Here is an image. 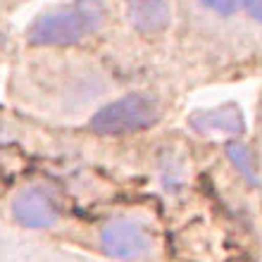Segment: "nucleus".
I'll list each match as a JSON object with an SVG mask.
<instances>
[{"label":"nucleus","mask_w":262,"mask_h":262,"mask_svg":"<svg viewBox=\"0 0 262 262\" xmlns=\"http://www.w3.org/2000/svg\"><path fill=\"white\" fill-rule=\"evenodd\" d=\"M203 7H207V10H212V12L217 14H234L236 10H238V3L241 0H198Z\"/></svg>","instance_id":"nucleus-8"},{"label":"nucleus","mask_w":262,"mask_h":262,"mask_svg":"<svg viewBox=\"0 0 262 262\" xmlns=\"http://www.w3.org/2000/svg\"><path fill=\"white\" fill-rule=\"evenodd\" d=\"M100 243L107 255L117 260H136L150 250V236L138 222L131 220H112L103 227Z\"/></svg>","instance_id":"nucleus-3"},{"label":"nucleus","mask_w":262,"mask_h":262,"mask_svg":"<svg viewBox=\"0 0 262 262\" xmlns=\"http://www.w3.org/2000/svg\"><path fill=\"white\" fill-rule=\"evenodd\" d=\"M12 214L21 227L48 229L57 220V207L46 191H41V188H24V191L14 195Z\"/></svg>","instance_id":"nucleus-4"},{"label":"nucleus","mask_w":262,"mask_h":262,"mask_svg":"<svg viewBox=\"0 0 262 262\" xmlns=\"http://www.w3.org/2000/svg\"><path fill=\"white\" fill-rule=\"evenodd\" d=\"M158 105L145 93H131L105 105L91 117V129L98 134H129L158 122Z\"/></svg>","instance_id":"nucleus-2"},{"label":"nucleus","mask_w":262,"mask_h":262,"mask_svg":"<svg viewBox=\"0 0 262 262\" xmlns=\"http://www.w3.org/2000/svg\"><path fill=\"white\" fill-rule=\"evenodd\" d=\"M227 155L234 160V165L241 169V174L250 184H257V174H255V165H253V158H250L248 148H243L238 143H229L227 145Z\"/></svg>","instance_id":"nucleus-7"},{"label":"nucleus","mask_w":262,"mask_h":262,"mask_svg":"<svg viewBox=\"0 0 262 262\" xmlns=\"http://www.w3.org/2000/svg\"><path fill=\"white\" fill-rule=\"evenodd\" d=\"M243 5H246L250 17L262 24V0H243Z\"/></svg>","instance_id":"nucleus-9"},{"label":"nucleus","mask_w":262,"mask_h":262,"mask_svg":"<svg viewBox=\"0 0 262 262\" xmlns=\"http://www.w3.org/2000/svg\"><path fill=\"white\" fill-rule=\"evenodd\" d=\"M191 126L200 134H224V136H238L246 131L243 115L236 105H222L214 110L195 112L191 117Z\"/></svg>","instance_id":"nucleus-5"},{"label":"nucleus","mask_w":262,"mask_h":262,"mask_svg":"<svg viewBox=\"0 0 262 262\" xmlns=\"http://www.w3.org/2000/svg\"><path fill=\"white\" fill-rule=\"evenodd\" d=\"M129 21L143 34H160L169 24V0H126Z\"/></svg>","instance_id":"nucleus-6"},{"label":"nucleus","mask_w":262,"mask_h":262,"mask_svg":"<svg viewBox=\"0 0 262 262\" xmlns=\"http://www.w3.org/2000/svg\"><path fill=\"white\" fill-rule=\"evenodd\" d=\"M105 21L103 0H74L41 14L29 27V41L36 46H69L98 31Z\"/></svg>","instance_id":"nucleus-1"}]
</instances>
